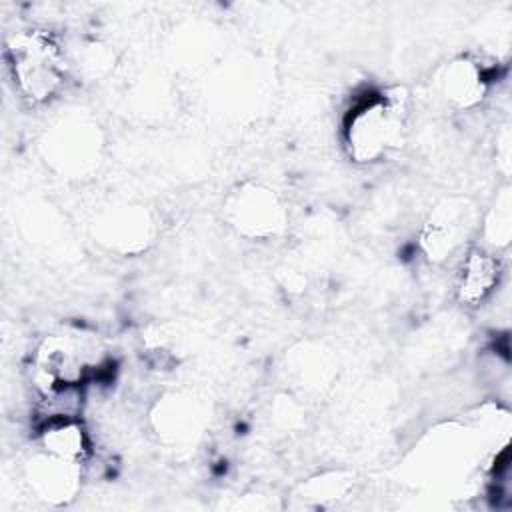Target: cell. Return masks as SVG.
I'll return each instance as SVG.
<instances>
[{
	"label": "cell",
	"mask_w": 512,
	"mask_h": 512,
	"mask_svg": "<svg viewBox=\"0 0 512 512\" xmlns=\"http://www.w3.org/2000/svg\"><path fill=\"white\" fill-rule=\"evenodd\" d=\"M406 96L376 90L358 98L342 122V148L354 164H372L400 148L406 136Z\"/></svg>",
	"instance_id": "cell-1"
},
{
	"label": "cell",
	"mask_w": 512,
	"mask_h": 512,
	"mask_svg": "<svg viewBox=\"0 0 512 512\" xmlns=\"http://www.w3.org/2000/svg\"><path fill=\"white\" fill-rule=\"evenodd\" d=\"M14 90L32 106L50 104L66 86L70 64L58 40L40 28L16 30L4 42Z\"/></svg>",
	"instance_id": "cell-2"
},
{
	"label": "cell",
	"mask_w": 512,
	"mask_h": 512,
	"mask_svg": "<svg viewBox=\"0 0 512 512\" xmlns=\"http://www.w3.org/2000/svg\"><path fill=\"white\" fill-rule=\"evenodd\" d=\"M44 162L66 178L92 176L104 156V132L86 112L72 110L60 116L40 138Z\"/></svg>",
	"instance_id": "cell-3"
},
{
	"label": "cell",
	"mask_w": 512,
	"mask_h": 512,
	"mask_svg": "<svg viewBox=\"0 0 512 512\" xmlns=\"http://www.w3.org/2000/svg\"><path fill=\"white\" fill-rule=\"evenodd\" d=\"M102 366V352L86 336L52 334L46 336L34 354L36 388L84 386Z\"/></svg>",
	"instance_id": "cell-4"
},
{
	"label": "cell",
	"mask_w": 512,
	"mask_h": 512,
	"mask_svg": "<svg viewBox=\"0 0 512 512\" xmlns=\"http://www.w3.org/2000/svg\"><path fill=\"white\" fill-rule=\"evenodd\" d=\"M224 220L244 238L268 240L284 232L288 210L270 186L242 182L224 200Z\"/></svg>",
	"instance_id": "cell-5"
},
{
	"label": "cell",
	"mask_w": 512,
	"mask_h": 512,
	"mask_svg": "<svg viewBox=\"0 0 512 512\" xmlns=\"http://www.w3.org/2000/svg\"><path fill=\"white\" fill-rule=\"evenodd\" d=\"M96 240L118 254H140L156 236L152 214L140 204H114L104 208L94 220Z\"/></svg>",
	"instance_id": "cell-6"
},
{
	"label": "cell",
	"mask_w": 512,
	"mask_h": 512,
	"mask_svg": "<svg viewBox=\"0 0 512 512\" xmlns=\"http://www.w3.org/2000/svg\"><path fill=\"white\" fill-rule=\"evenodd\" d=\"M24 482L34 498L50 506L72 502L82 484V464L52 456L38 448L24 466Z\"/></svg>",
	"instance_id": "cell-7"
},
{
	"label": "cell",
	"mask_w": 512,
	"mask_h": 512,
	"mask_svg": "<svg viewBox=\"0 0 512 512\" xmlns=\"http://www.w3.org/2000/svg\"><path fill=\"white\" fill-rule=\"evenodd\" d=\"M472 226V208L464 200H442L424 222L420 248L432 262H444L462 246Z\"/></svg>",
	"instance_id": "cell-8"
},
{
	"label": "cell",
	"mask_w": 512,
	"mask_h": 512,
	"mask_svg": "<svg viewBox=\"0 0 512 512\" xmlns=\"http://www.w3.org/2000/svg\"><path fill=\"white\" fill-rule=\"evenodd\" d=\"M208 412L200 400L186 392L164 394L150 412L154 432L166 444H190L206 428Z\"/></svg>",
	"instance_id": "cell-9"
},
{
	"label": "cell",
	"mask_w": 512,
	"mask_h": 512,
	"mask_svg": "<svg viewBox=\"0 0 512 512\" xmlns=\"http://www.w3.org/2000/svg\"><path fill=\"white\" fill-rule=\"evenodd\" d=\"M502 280V262L488 248H472L466 252L456 284L460 304L476 308L482 306Z\"/></svg>",
	"instance_id": "cell-10"
},
{
	"label": "cell",
	"mask_w": 512,
	"mask_h": 512,
	"mask_svg": "<svg viewBox=\"0 0 512 512\" xmlns=\"http://www.w3.org/2000/svg\"><path fill=\"white\" fill-rule=\"evenodd\" d=\"M488 74L484 66L470 58H454L440 76V92L446 102L456 110H472L484 102L488 96Z\"/></svg>",
	"instance_id": "cell-11"
},
{
	"label": "cell",
	"mask_w": 512,
	"mask_h": 512,
	"mask_svg": "<svg viewBox=\"0 0 512 512\" xmlns=\"http://www.w3.org/2000/svg\"><path fill=\"white\" fill-rule=\"evenodd\" d=\"M36 440L40 450L76 464H84L92 452L90 434L80 418H56L36 424Z\"/></svg>",
	"instance_id": "cell-12"
},
{
	"label": "cell",
	"mask_w": 512,
	"mask_h": 512,
	"mask_svg": "<svg viewBox=\"0 0 512 512\" xmlns=\"http://www.w3.org/2000/svg\"><path fill=\"white\" fill-rule=\"evenodd\" d=\"M482 236L488 244V248H506L510 244L512 236V202H510V190L504 188L496 204L488 210L482 222Z\"/></svg>",
	"instance_id": "cell-13"
},
{
	"label": "cell",
	"mask_w": 512,
	"mask_h": 512,
	"mask_svg": "<svg viewBox=\"0 0 512 512\" xmlns=\"http://www.w3.org/2000/svg\"><path fill=\"white\" fill-rule=\"evenodd\" d=\"M346 480H342V476L338 474H332V476H322V478H316L312 480L308 486H306V498L310 500H318V502H324V500H336L340 498L344 492H346Z\"/></svg>",
	"instance_id": "cell-14"
}]
</instances>
